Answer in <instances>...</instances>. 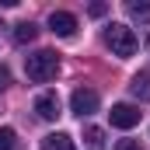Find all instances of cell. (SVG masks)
Instances as JSON below:
<instances>
[{"mask_svg":"<svg viewBox=\"0 0 150 150\" xmlns=\"http://www.w3.org/2000/svg\"><path fill=\"white\" fill-rule=\"evenodd\" d=\"M70 108L74 115H94L98 112V91H91V87H77L74 94H70Z\"/></svg>","mask_w":150,"mask_h":150,"instance_id":"obj_3","label":"cell"},{"mask_svg":"<svg viewBox=\"0 0 150 150\" xmlns=\"http://www.w3.org/2000/svg\"><path fill=\"white\" fill-rule=\"evenodd\" d=\"M7 80H11V70H7V67H4V63H0V87H4V84H7Z\"/></svg>","mask_w":150,"mask_h":150,"instance_id":"obj_15","label":"cell"},{"mask_svg":"<svg viewBox=\"0 0 150 150\" xmlns=\"http://www.w3.org/2000/svg\"><path fill=\"white\" fill-rule=\"evenodd\" d=\"M35 112L38 119H45V122H52L56 115H59V98H56V91H42L35 98Z\"/></svg>","mask_w":150,"mask_h":150,"instance_id":"obj_6","label":"cell"},{"mask_svg":"<svg viewBox=\"0 0 150 150\" xmlns=\"http://www.w3.org/2000/svg\"><path fill=\"white\" fill-rule=\"evenodd\" d=\"M38 28L32 25V21H21V25H14V32H11V38L18 42V45H28V42H35Z\"/></svg>","mask_w":150,"mask_h":150,"instance_id":"obj_9","label":"cell"},{"mask_svg":"<svg viewBox=\"0 0 150 150\" xmlns=\"http://www.w3.org/2000/svg\"><path fill=\"white\" fill-rule=\"evenodd\" d=\"M84 140H87V150H105V129L91 126V129L84 133Z\"/></svg>","mask_w":150,"mask_h":150,"instance_id":"obj_11","label":"cell"},{"mask_svg":"<svg viewBox=\"0 0 150 150\" xmlns=\"http://www.w3.org/2000/svg\"><path fill=\"white\" fill-rule=\"evenodd\" d=\"M108 119H112V126L115 129H133L136 122H140V108L136 105H112V112H108Z\"/></svg>","mask_w":150,"mask_h":150,"instance_id":"obj_4","label":"cell"},{"mask_svg":"<svg viewBox=\"0 0 150 150\" xmlns=\"http://www.w3.org/2000/svg\"><path fill=\"white\" fill-rule=\"evenodd\" d=\"M115 150H143V143H140V140H119Z\"/></svg>","mask_w":150,"mask_h":150,"instance_id":"obj_13","label":"cell"},{"mask_svg":"<svg viewBox=\"0 0 150 150\" xmlns=\"http://www.w3.org/2000/svg\"><path fill=\"white\" fill-rule=\"evenodd\" d=\"M42 150H77V147H74V140L67 133H52V136L42 140Z\"/></svg>","mask_w":150,"mask_h":150,"instance_id":"obj_10","label":"cell"},{"mask_svg":"<svg viewBox=\"0 0 150 150\" xmlns=\"http://www.w3.org/2000/svg\"><path fill=\"white\" fill-rule=\"evenodd\" d=\"M0 150H18V133L14 129H0Z\"/></svg>","mask_w":150,"mask_h":150,"instance_id":"obj_12","label":"cell"},{"mask_svg":"<svg viewBox=\"0 0 150 150\" xmlns=\"http://www.w3.org/2000/svg\"><path fill=\"white\" fill-rule=\"evenodd\" d=\"M49 32L59 35V38H70L77 32V18L70 11H52V14H49Z\"/></svg>","mask_w":150,"mask_h":150,"instance_id":"obj_5","label":"cell"},{"mask_svg":"<svg viewBox=\"0 0 150 150\" xmlns=\"http://www.w3.org/2000/svg\"><path fill=\"white\" fill-rule=\"evenodd\" d=\"M105 45L112 49V56H119V59H129L133 52H136V45H140V38L133 35V28H126V25H108L105 28Z\"/></svg>","mask_w":150,"mask_h":150,"instance_id":"obj_2","label":"cell"},{"mask_svg":"<svg viewBox=\"0 0 150 150\" xmlns=\"http://www.w3.org/2000/svg\"><path fill=\"white\" fill-rule=\"evenodd\" d=\"M105 11H108V7H105V4H91V7H87V14H91V18H101V14H105Z\"/></svg>","mask_w":150,"mask_h":150,"instance_id":"obj_14","label":"cell"},{"mask_svg":"<svg viewBox=\"0 0 150 150\" xmlns=\"http://www.w3.org/2000/svg\"><path fill=\"white\" fill-rule=\"evenodd\" d=\"M126 11H129V18L143 28V38L150 42V4H147V0H140V4H136V0H129V4H126Z\"/></svg>","mask_w":150,"mask_h":150,"instance_id":"obj_7","label":"cell"},{"mask_svg":"<svg viewBox=\"0 0 150 150\" xmlns=\"http://www.w3.org/2000/svg\"><path fill=\"white\" fill-rule=\"evenodd\" d=\"M129 91H133V98H140V101H150V70H140V74L133 77Z\"/></svg>","mask_w":150,"mask_h":150,"instance_id":"obj_8","label":"cell"},{"mask_svg":"<svg viewBox=\"0 0 150 150\" xmlns=\"http://www.w3.org/2000/svg\"><path fill=\"white\" fill-rule=\"evenodd\" d=\"M25 74H28V80H35V84L52 80V77L59 74V56L52 49H38V52H32L25 59Z\"/></svg>","mask_w":150,"mask_h":150,"instance_id":"obj_1","label":"cell"}]
</instances>
